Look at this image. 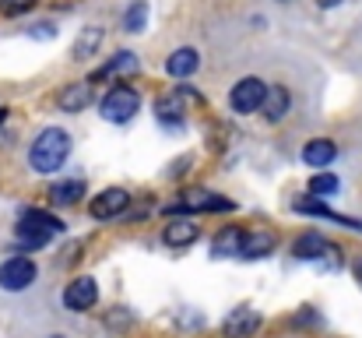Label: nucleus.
Here are the masks:
<instances>
[{
  "label": "nucleus",
  "mask_w": 362,
  "mask_h": 338,
  "mask_svg": "<svg viewBox=\"0 0 362 338\" xmlns=\"http://www.w3.org/2000/svg\"><path fill=\"white\" fill-rule=\"evenodd\" d=\"M67 155H71V134L60 127H46L28 148V162L35 173H57L67 162Z\"/></svg>",
  "instance_id": "nucleus-1"
},
{
  "label": "nucleus",
  "mask_w": 362,
  "mask_h": 338,
  "mask_svg": "<svg viewBox=\"0 0 362 338\" xmlns=\"http://www.w3.org/2000/svg\"><path fill=\"white\" fill-rule=\"evenodd\" d=\"M57 232H64V222L53 219L49 212H25L18 222V240L21 247H46Z\"/></svg>",
  "instance_id": "nucleus-2"
},
{
  "label": "nucleus",
  "mask_w": 362,
  "mask_h": 338,
  "mask_svg": "<svg viewBox=\"0 0 362 338\" xmlns=\"http://www.w3.org/2000/svg\"><path fill=\"white\" fill-rule=\"evenodd\" d=\"M99 110H103V116H106L110 123H127L134 113L141 110V96H137L130 85H117V89H110V92L103 96Z\"/></svg>",
  "instance_id": "nucleus-3"
},
{
  "label": "nucleus",
  "mask_w": 362,
  "mask_h": 338,
  "mask_svg": "<svg viewBox=\"0 0 362 338\" xmlns=\"http://www.w3.org/2000/svg\"><path fill=\"white\" fill-rule=\"evenodd\" d=\"M35 275H39L35 261L25 257V254H18V257H11V261L0 264V289H7V293H21V289H28V286L35 282Z\"/></svg>",
  "instance_id": "nucleus-4"
},
{
  "label": "nucleus",
  "mask_w": 362,
  "mask_h": 338,
  "mask_svg": "<svg viewBox=\"0 0 362 338\" xmlns=\"http://www.w3.org/2000/svg\"><path fill=\"white\" fill-rule=\"evenodd\" d=\"M267 89L271 85H264L260 78H243L240 85H233V92H229V106L233 113H257L264 110V99H267Z\"/></svg>",
  "instance_id": "nucleus-5"
},
{
  "label": "nucleus",
  "mask_w": 362,
  "mask_h": 338,
  "mask_svg": "<svg viewBox=\"0 0 362 338\" xmlns=\"http://www.w3.org/2000/svg\"><path fill=\"white\" fill-rule=\"evenodd\" d=\"M130 208V194L120 191V187H110V191H103L99 198H92V205H88V212L95 215V219H117Z\"/></svg>",
  "instance_id": "nucleus-6"
},
{
  "label": "nucleus",
  "mask_w": 362,
  "mask_h": 338,
  "mask_svg": "<svg viewBox=\"0 0 362 338\" xmlns=\"http://www.w3.org/2000/svg\"><path fill=\"white\" fill-rule=\"evenodd\" d=\"M95 300H99V286H95V278H74L67 289H64V307L67 310H88V307H95Z\"/></svg>",
  "instance_id": "nucleus-7"
},
{
  "label": "nucleus",
  "mask_w": 362,
  "mask_h": 338,
  "mask_svg": "<svg viewBox=\"0 0 362 338\" xmlns=\"http://www.w3.org/2000/svg\"><path fill=\"white\" fill-rule=\"evenodd\" d=\"M334 159H338V145L327 141V137H313V141H306V148H303V162L313 166V169H324V166H331Z\"/></svg>",
  "instance_id": "nucleus-8"
},
{
  "label": "nucleus",
  "mask_w": 362,
  "mask_h": 338,
  "mask_svg": "<svg viewBox=\"0 0 362 338\" xmlns=\"http://www.w3.org/2000/svg\"><path fill=\"white\" fill-rule=\"evenodd\" d=\"M233 212V201L229 198H218V194H187L180 205H176V212Z\"/></svg>",
  "instance_id": "nucleus-9"
},
{
  "label": "nucleus",
  "mask_w": 362,
  "mask_h": 338,
  "mask_svg": "<svg viewBox=\"0 0 362 338\" xmlns=\"http://www.w3.org/2000/svg\"><path fill=\"white\" fill-rule=\"evenodd\" d=\"M92 103V81H74L60 92V110L64 113H81Z\"/></svg>",
  "instance_id": "nucleus-10"
},
{
  "label": "nucleus",
  "mask_w": 362,
  "mask_h": 338,
  "mask_svg": "<svg viewBox=\"0 0 362 338\" xmlns=\"http://www.w3.org/2000/svg\"><path fill=\"white\" fill-rule=\"evenodd\" d=\"M197 67H201V53H197V50H190V46L176 50V53L165 60V71H169L173 78H190Z\"/></svg>",
  "instance_id": "nucleus-11"
},
{
  "label": "nucleus",
  "mask_w": 362,
  "mask_h": 338,
  "mask_svg": "<svg viewBox=\"0 0 362 338\" xmlns=\"http://www.w3.org/2000/svg\"><path fill=\"white\" fill-rule=\"evenodd\" d=\"M292 254H296V257H303V261H313V257L334 254V247H331V243H327L320 232H306V236H299V240H296Z\"/></svg>",
  "instance_id": "nucleus-12"
},
{
  "label": "nucleus",
  "mask_w": 362,
  "mask_h": 338,
  "mask_svg": "<svg viewBox=\"0 0 362 338\" xmlns=\"http://www.w3.org/2000/svg\"><path fill=\"white\" fill-rule=\"evenodd\" d=\"M292 106V96H288V89L285 85H271L267 89V99H264V116L271 120V123H278L285 113Z\"/></svg>",
  "instance_id": "nucleus-13"
},
{
  "label": "nucleus",
  "mask_w": 362,
  "mask_h": 338,
  "mask_svg": "<svg viewBox=\"0 0 362 338\" xmlns=\"http://www.w3.org/2000/svg\"><path fill=\"white\" fill-rule=\"evenodd\" d=\"M85 198V180H60L49 187V201L53 205H78Z\"/></svg>",
  "instance_id": "nucleus-14"
},
{
  "label": "nucleus",
  "mask_w": 362,
  "mask_h": 338,
  "mask_svg": "<svg viewBox=\"0 0 362 338\" xmlns=\"http://www.w3.org/2000/svg\"><path fill=\"white\" fill-rule=\"evenodd\" d=\"M197 236H201V229H197L194 222H183V219L169 222L165 225V232H162V240H165L169 247H190Z\"/></svg>",
  "instance_id": "nucleus-15"
},
{
  "label": "nucleus",
  "mask_w": 362,
  "mask_h": 338,
  "mask_svg": "<svg viewBox=\"0 0 362 338\" xmlns=\"http://www.w3.org/2000/svg\"><path fill=\"white\" fill-rule=\"evenodd\" d=\"M141 64H137V57L134 53H117L106 67H99L95 74H92V81H103V78H113V74H134Z\"/></svg>",
  "instance_id": "nucleus-16"
},
{
  "label": "nucleus",
  "mask_w": 362,
  "mask_h": 338,
  "mask_svg": "<svg viewBox=\"0 0 362 338\" xmlns=\"http://www.w3.org/2000/svg\"><path fill=\"white\" fill-rule=\"evenodd\" d=\"M296 212H303V215H320V219H334V222L349 225V229H362L356 219H345V215L331 212V208H327V205H320V201H296Z\"/></svg>",
  "instance_id": "nucleus-17"
},
{
  "label": "nucleus",
  "mask_w": 362,
  "mask_h": 338,
  "mask_svg": "<svg viewBox=\"0 0 362 338\" xmlns=\"http://www.w3.org/2000/svg\"><path fill=\"white\" fill-rule=\"evenodd\" d=\"M243 240H246V236H243V229H222V232L215 236V247H211V250H215V257L240 254V250H243Z\"/></svg>",
  "instance_id": "nucleus-18"
},
{
  "label": "nucleus",
  "mask_w": 362,
  "mask_h": 338,
  "mask_svg": "<svg viewBox=\"0 0 362 338\" xmlns=\"http://www.w3.org/2000/svg\"><path fill=\"white\" fill-rule=\"evenodd\" d=\"M274 250V236L271 232H257V236H246L243 240V250H240V257H267Z\"/></svg>",
  "instance_id": "nucleus-19"
},
{
  "label": "nucleus",
  "mask_w": 362,
  "mask_h": 338,
  "mask_svg": "<svg viewBox=\"0 0 362 338\" xmlns=\"http://www.w3.org/2000/svg\"><path fill=\"white\" fill-rule=\"evenodd\" d=\"M253 328H257V314H253V310H233V317L226 321V332L236 335V338L250 335Z\"/></svg>",
  "instance_id": "nucleus-20"
},
{
  "label": "nucleus",
  "mask_w": 362,
  "mask_h": 338,
  "mask_svg": "<svg viewBox=\"0 0 362 338\" xmlns=\"http://www.w3.org/2000/svg\"><path fill=\"white\" fill-rule=\"evenodd\" d=\"M144 25H148V4L144 0H134L127 7V14H123V28L127 32H144Z\"/></svg>",
  "instance_id": "nucleus-21"
},
{
  "label": "nucleus",
  "mask_w": 362,
  "mask_h": 338,
  "mask_svg": "<svg viewBox=\"0 0 362 338\" xmlns=\"http://www.w3.org/2000/svg\"><path fill=\"white\" fill-rule=\"evenodd\" d=\"M99 43H103V28H88V32H81V35H78V43H74L71 57L85 60L88 53H95V46H99Z\"/></svg>",
  "instance_id": "nucleus-22"
},
{
  "label": "nucleus",
  "mask_w": 362,
  "mask_h": 338,
  "mask_svg": "<svg viewBox=\"0 0 362 338\" xmlns=\"http://www.w3.org/2000/svg\"><path fill=\"white\" fill-rule=\"evenodd\" d=\"M341 184H338V176L334 173H317L313 180H310V194L313 198H327V194H334Z\"/></svg>",
  "instance_id": "nucleus-23"
},
{
  "label": "nucleus",
  "mask_w": 362,
  "mask_h": 338,
  "mask_svg": "<svg viewBox=\"0 0 362 338\" xmlns=\"http://www.w3.org/2000/svg\"><path fill=\"white\" fill-rule=\"evenodd\" d=\"M32 4H35V0H0V7L11 11V14H14V11H25V7H32Z\"/></svg>",
  "instance_id": "nucleus-24"
},
{
  "label": "nucleus",
  "mask_w": 362,
  "mask_h": 338,
  "mask_svg": "<svg viewBox=\"0 0 362 338\" xmlns=\"http://www.w3.org/2000/svg\"><path fill=\"white\" fill-rule=\"evenodd\" d=\"M317 4H320V7H338L341 0H317Z\"/></svg>",
  "instance_id": "nucleus-25"
},
{
  "label": "nucleus",
  "mask_w": 362,
  "mask_h": 338,
  "mask_svg": "<svg viewBox=\"0 0 362 338\" xmlns=\"http://www.w3.org/2000/svg\"><path fill=\"white\" fill-rule=\"evenodd\" d=\"M4 120H7V110H4V106H0V123H4Z\"/></svg>",
  "instance_id": "nucleus-26"
},
{
  "label": "nucleus",
  "mask_w": 362,
  "mask_h": 338,
  "mask_svg": "<svg viewBox=\"0 0 362 338\" xmlns=\"http://www.w3.org/2000/svg\"><path fill=\"white\" fill-rule=\"evenodd\" d=\"M356 271H359V278H362V261H359V264H356Z\"/></svg>",
  "instance_id": "nucleus-27"
},
{
  "label": "nucleus",
  "mask_w": 362,
  "mask_h": 338,
  "mask_svg": "<svg viewBox=\"0 0 362 338\" xmlns=\"http://www.w3.org/2000/svg\"><path fill=\"white\" fill-rule=\"evenodd\" d=\"M49 338H60V335H49Z\"/></svg>",
  "instance_id": "nucleus-28"
}]
</instances>
